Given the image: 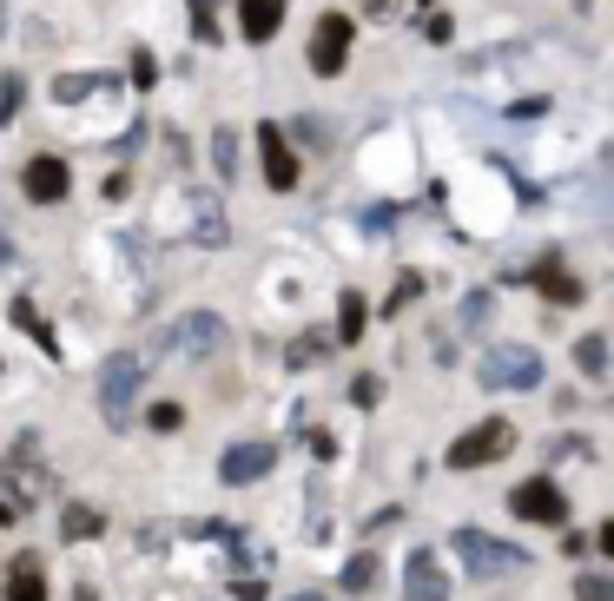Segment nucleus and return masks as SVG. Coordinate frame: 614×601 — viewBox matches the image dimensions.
I'll return each instance as SVG.
<instances>
[{
  "mask_svg": "<svg viewBox=\"0 0 614 601\" xmlns=\"http://www.w3.org/2000/svg\"><path fill=\"white\" fill-rule=\"evenodd\" d=\"M66 192H73V172H66L60 152H33V159L20 165V198H26V205H60Z\"/></svg>",
  "mask_w": 614,
  "mask_h": 601,
  "instance_id": "obj_4",
  "label": "nucleus"
},
{
  "mask_svg": "<svg viewBox=\"0 0 614 601\" xmlns=\"http://www.w3.org/2000/svg\"><path fill=\"white\" fill-rule=\"evenodd\" d=\"M370 7H377V13H390V0H370Z\"/></svg>",
  "mask_w": 614,
  "mask_h": 601,
  "instance_id": "obj_28",
  "label": "nucleus"
},
{
  "mask_svg": "<svg viewBox=\"0 0 614 601\" xmlns=\"http://www.w3.org/2000/svg\"><path fill=\"white\" fill-rule=\"evenodd\" d=\"M0 595H7V601H53V589H46V569H40V556H33V549L7 562V582H0Z\"/></svg>",
  "mask_w": 614,
  "mask_h": 601,
  "instance_id": "obj_11",
  "label": "nucleus"
},
{
  "mask_svg": "<svg viewBox=\"0 0 614 601\" xmlns=\"http://www.w3.org/2000/svg\"><path fill=\"white\" fill-rule=\"evenodd\" d=\"M337 337H344V344L364 337V298H357V291H344V304H337Z\"/></svg>",
  "mask_w": 614,
  "mask_h": 601,
  "instance_id": "obj_16",
  "label": "nucleus"
},
{
  "mask_svg": "<svg viewBox=\"0 0 614 601\" xmlns=\"http://www.w3.org/2000/svg\"><path fill=\"white\" fill-rule=\"evenodd\" d=\"M278 26H284V0H238V33L251 46H265Z\"/></svg>",
  "mask_w": 614,
  "mask_h": 601,
  "instance_id": "obj_12",
  "label": "nucleus"
},
{
  "mask_svg": "<svg viewBox=\"0 0 614 601\" xmlns=\"http://www.w3.org/2000/svg\"><path fill=\"white\" fill-rule=\"evenodd\" d=\"M575 601H614V576H582V582H575Z\"/></svg>",
  "mask_w": 614,
  "mask_h": 601,
  "instance_id": "obj_22",
  "label": "nucleus"
},
{
  "mask_svg": "<svg viewBox=\"0 0 614 601\" xmlns=\"http://www.w3.org/2000/svg\"><path fill=\"white\" fill-rule=\"evenodd\" d=\"M271 463H278V450H271V443H231V450L218 457V483H231V490L265 483V476H271Z\"/></svg>",
  "mask_w": 614,
  "mask_h": 601,
  "instance_id": "obj_6",
  "label": "nucleus"
},
{
  "mask_svg": "<svg viewBox=\"0 0 614 601\" xmlns=\"http://www.w3.org/2000/svg\"><path fill=\"white\" fill-rule=\"evenodd\" d=\"M304 60H311V73L337 79V73L351 66V13H317V26H311V46H304Z\"/></svg>",
  "mask_w": 614,
  "mask_h": 601,
  "instance_id": "obj_3",
  "label": "nucleus"
},
{
  "mask_svg": "<svg viewBox=\"0 0 614 601\" xmlns=\"http://www.w3.org/2000/svg\"><path fill=\"white\" fill-rule=\"evenodd\" d=\"M509 509H516L523 523H562V516H569V503H562V490H556L549 476H529V483L509 496Z\"/></svg>",
  "mask_w": 614,
  "mask_h": 601,
  "instance_id": "obj_9",
  "label": "nucleus"
},
{
  "mask_svg": "<svg viewBox=\"0 0 614 601\" xmlns=\"http://www.w3.org/2000/svg\"><path fill=\"white\" fill-rule=\"evenodd\" d=\"M483 384H509V390H536L542 384V357L529 351V344H496L489 357H483Z\"/></svg>",
  "mask_w": 614,
  "mask_h": 601,
  "instance_id": "obj_5",
  "label": "nucleus"
},
{
  "mask_svg": "<svg viewBox=\"0 0 614 601\" xmlns=\"http://www.w3.org/2000/svg\"><path fill=\"white\" fill-rule=\"evenodd\" d=\"M456 556L470 562V576H509V569H523V556L503 549V543H489L483 529H456Z\"/></svg>",
  "mask_w": 614,
  "mask_h": 601,
  "instance_id": "obj_7",
  "label": "nucleus"
},
{
  "mask_svg": "<svg viewBox=\"0 0 614 601\" xmlns=\"http://www.w3.org/2000/svg\"><path fill=\"white\" fill-rule=\"evenodd\" d=\"M0 33H7V7H0Z\"/></svg>",
  "mask_w": 614,
  "mask_h": 601,
  "instance_id": "obj_29",
  "label": "nucleus"
},
{
  "mask_svg": "<svg viewBox=\"0 0 614 601\" xmlns=\"http://www.w3.org/2000/svg\"><path fill=\"white\" fill-rule=\"evenodd\" d=\"M172 344H179L185 357H212V351L225 344V318H218V311H185L179 331H172Z\"/></svg>",
  "mask_w": 614,
  "mask_h": 601,
  "instance_id": "obj_10",
  "label": "nucleus"
},
{
  "mask_svg": "<svg viewBox=\"0 0 614 601\" xmlns=\"http://www.w3.org/2000/svg\"><path fill=\"white\" fill-rule=\"evenodd\" d=\"M60 536H66V543H93V536H106V516H99L93 503H66V509H60Z\"/></svg>",
  "mask_w": 614,
  "mask_h": 601,
  "instance_id": "obj_14",
  "label": "nucleus"
},
{
  "mask_svg": "<svg viewBox=\"0 0 614 601\" xmlns=\"http://www.w3.org/2000/svg\"><path fill=\"white\" fill-rule=\"evenodd\" d=\"M258 165H265V185L271 192H291L298 185V152L284 146L278 126H258Z\"/></svg>",
  "mask_w": 614,
  "mask_h": 601,
  "instance_id": "obj_8",
  "label": "nucleus"
},
{
  "mask_svg": "<svg viewBox=\"0 0 614 601\" xmlns=\"http://www.w3.org/2000/svg\"><path fill=\"white\" fill-rule=\"evenodd\" d=\"M595 543H602V556H614V523H602V529H595Z\"/></svg>",
  "mask_w": 614,
  "mask_h": 601,
  "instance_id": "obj_24",
  "label": "nucleus"
},
{
  "mask_svg": "<svg viewBox=\"0 0 614 601\" xmlns=\"http://www.w3.org/2000/svg\"><path fill=\"white\" fill-rule=\"evenodd\" d=\"M291 601H331V595H317V589H298V595H291Z\"/></svg>",
  "mask_w": 614,
  "mask_h": 601,
  "instance_id": "obj_26",
  "label": "nucleus"
},
{
  "mask_svg": "<svg viewBox=\"0 0 614 601\" xmlns=\"http://www.w3.org/2000/svg\"><path fill=\"white\" fill-rule=\"evenodd\" d=\"M0 265H13V245H7V232H0Z\"/></svg>",
  "mask_w": 614,
  "mask_h": 601,
  "instance_id": "obj_25",
  "label": "nucleus"
},
{
  "mask_svg": "<svg viewBox=\"0 0 614 601\" xmlns=\"http://www.w3.org/2000/svg\"><path fill=\"white\" fill-rule=\"evenodd\" d=\"M13 324H26V337H33V344H46V351H53V324H40V311H33V304H26V298H13Z\"/></svg>",
  "mask_w": 614,
  "mask_h": 601,
  "instance_id": "obj_19",
  "label": "nucleus"
},
{
  "mask_svg": "<svg viewBox=\"0 0 614 601\" xmlns=\"http://www.w3.org/2000/svg\"><path fill=\"white\" fill-rule=\"evenodd\" d=\"M536 285H542L549 298H562V304H575V298H582V285H575V278H562V265H542V271H536Z\"/></svg>",
  "mask_w": 614,
  "mask_h": 601,
  "instance_id": "obj_17",
  "label": "nucleus"
},
{
  "mask_svg": "<svg viewBox=\"0 0 614 601\" xmlns=\"http://www.w3.org/2000/svg\"><path fill=\"white\" fill-rule=\"evenodd\" d=\"M0 523H13V509H7V503H0Z\"/></svg>",
  "mask_w": 614,
  "mask_h": 601,
  "instance_id": "obj_27",
  "label": "nucleus"
},
{
  "mask_svg": "<svg viewBox=\"0 0 614 601\" xmlns=\"http://www.w3.org/2000/svg\"><path fill=\"white\" fill-rule=\"evenodd\" d=\"M20 93H26V86H20V73H7V79H0V126L20 112Z\"/></svg>",
  "mask_w": 614,
  "mask_h": 601,
  "instance_id": "obj_23",
  "label": "nucleus"
},
{
  "mask_svg": "<svg viewBox=\"0 0 614 601\" xmlns=\"http://www.w3.org/2000/svg\"><path fill=\"white\" fill-rule=\"evenodd\" d=\"M377 582H384V562H377L370 549L344 562V595H377Z\"/></svg>",
  "mask_w": 614,
  "mask_h": 601,
  "instance_id": "obj_15",
  "label": "nucleus"
},
{
  "mask_svg": "<svg viewBox=\"0 0 614 601\" xmlns=\"http://www.w3.org/2000/svg\"><path fill=\"white\" fill-rule=\"evenodd\" d=\"M403 582H410V601H450V589H443V569H437V556H430V549H417V556H410Z\"/></svg>",
  "mask_w": 614,
  "mask_h": 601,
  "instance_id": "obj_13",
  "label": "nucleus"
},
{
  "mask_svg": "<svg viewBox=\"0 0 614 601\" xmlns=\"http://www.w3.org/2000/svg\"><path fill=\"white\" fill-rule=\"evenodd\" d=\"M212 165H218V179H231V172H238V139H231L225 126L212 132Z\"/></svg>",
  "mask_w": 614,
  "mask_h": 601,
  "instance_id": "obj_18",
  "label": "nucleus"
},
{
  "mask_svg": "<svg viewBox=\"0 0 614 601\" xmlns=\"http://www.w3.org/2000/svg\"><path fill=\"white\" fill-rule=\"evenodd\" d=\"M179 423H185V410H179V404H152V410H146V430H159V437H172Z\"/></svg>",
  "mask_w": 614,
  "mask_h": 601,
  "instance_id": "obj_21",
  "label": "nucleus"
},
{
  "mask_svg": "<svg viewBox=\"0 0 614 601\" xmlns=\"http://www.w3.org/2000/svg\"><path fill=\"white\" fill-rule=\"evenodd\" d=\"M575 364H582L589 377H602V371H608V344H602V337H582V344H575Z\"/></svg>",
  "mask_w": 614,
  "mask_h": 601,
  "instance_id": "obj_20",
  "label": "nucleus"
},
{
  "mask_svg": "<svg viewBox=\"0 0 614 601\" xmlns=\"http://www.w3.org/2000/svg\"><path fill=\"white\" fill-rule=\"evenodd\" d=\"M139 377H146L139 351H112L106 357V371H99V410H106V423H126V410L139 397Z\"/></svg>",
  "mask_w": 614,
  "mask_h": 601,
  "instance_id": "obj_1",
  "label": "nucleus"
},
{
  "mask_svg": "<svg viewBox=\"0 0 614 601\" xmlns=\"http://www.w3.org/2000/svg\"><path fill=\"white\" fill-rule=\"evenodd\" d=\"M509 450H516V430L503 417H489V423H476L450 443V470H483V463H503Z\"/></svg>",
  "mask_w": 614,
  "mask_h": 601,
  "instance_id": "obj_2",
  "label": "nucleus"
}]
</instances>
